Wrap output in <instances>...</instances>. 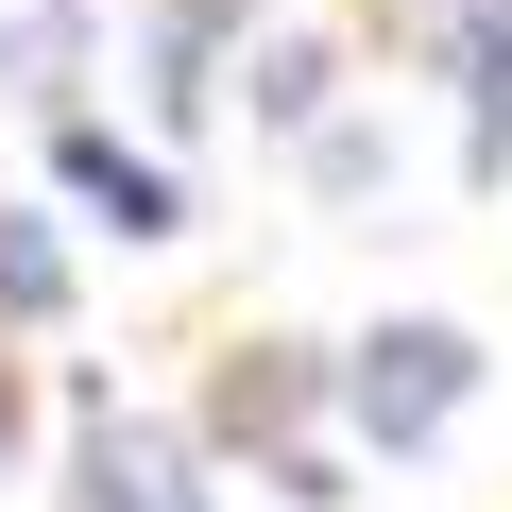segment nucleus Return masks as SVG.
<instances>
[{"mask_svg":"<svg viewBox=\"0 0 512 512\" xmlns=\"http://www.w3.org/2000/svg\"><path fill=\"white\" fill-rule=\"evenodd\" d=\"M461 393H478V342H461V325H376V342L342 359V410H359V444H393V461L444 444Z\"/></svg>","mask_w":512,"mask_h":512,"instance_id":"nucleus-1","label":"nucleus"},{"mask_svg":"<svg viewBox=\"0 0 512 512\" xmlns=\"http://www.w3.org/2000/svg\"><path fill=\"white\" fill-rule=\"evenodd\" d=\"M393 35L444 52L461 120H478V154H495V137H512V0H393Z\"/></svg>","mask_w":512,"mask_h":512,"instance_id":"nucleus-2","label":"nucleus"},{"mask_svg":"<svg viewBox=\"0 0 512 512\" xmlns=\"http://www.w3.org/2000/svg\"><path fill=\"white\" fill-rule=\"evenodd\" d=\"M86 512H205L188 495V444L137 427V410H86Z\"/></svg>","mask_w":512,"mask_h":512,"instance_id":"nucleus-3","label":"nucleus"},{"mask_svg":"<svg viewBox=\"0 0 512 512\" xmlns=\"http://www.w3.org/2000/svg\"><path fill=\"white\" fill-rule=\"evenodd\" d=\"M69 188H86V205H120V239H171V171H137L120 137H69Z\"/></svg>","mask_w":512,"mask_h":512,"instance_id":"nucleus-4","label":"nucleus"},{"mask_svg":"<svg viewBox=\"0 0 512 512\" xmlns=\"http://www.w3.org/2000/svg\"><path fill=\"white\" fill-rule=\"evenodd\" d=\"M52 291H69V274H52V239H35V222H18V205H0V308H18V325H35V308H52Z\"/></svg>","mask_w":512,"mask_h":512,"instance_id":"nucleus-5","label":"nucleus"},{"mask_svg":"<svg viewBox=\"0 0 512 512\" xmlns=\"http://www.w3.org/2000/svg\"><path fill=\"white\" fill-rule=\"evenodd\" d=\"M291 393H308V376H274V359H239V376H222V427H239V444H256V427H291Z\"/></svg>","mask_w":512,"mask_h":512,"instance_id":"nucleus-6","label":"nucleus"}]
</instances>
